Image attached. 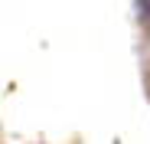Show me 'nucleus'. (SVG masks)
Masks as SVG:
<instances>
[{
  "instance_id": "nucleus-1",
  "label": "nucleus",
  "mask_w": 150,
  "mask_h": 144,
  "mask_svg": "<svg viewBox=\"0 0 150 144\" xmlns=\"http://www.w3.org/2000/svg\"><path fill=\"white\" fill-rule=\"evenodd\" d=\"M144 13H147V16H150V0H144Z\"/></svg>"
}]
</instances>
